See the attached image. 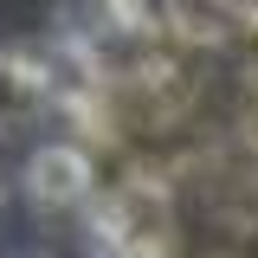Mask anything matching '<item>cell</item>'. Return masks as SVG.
I'll list each match as a JSON object with an SVG mask.
<instances>
[{"mask_svg":"<svg viewBox=\"0 0 258 258\" xmlns=\"http://www.w3.org/2000/svg\"><path fill=\"white\" fill-rule=\"evenodd\" d=\"M91 155L84 149H71V142H45L39 155L26 161V194L39 213H64V207H78L84 194H91Z\"/></svg>","mask_w":258,"mask_h":258,"instance_id":"obj_1","label":"cell"},{"mask_svg":"<svg viewBox=\"0 0 258 258\" xmlns=\"http://www.w3.org/2000/svg\"><path fill=\"white\" fill-rule=\"evenodd\" d=\"M45 110V71L20 52H0V129H20Z\"/></svg>","mask_w":258,"mask_h":258,"instance_id":"obj_2","label":"cell"}]
</instances>
